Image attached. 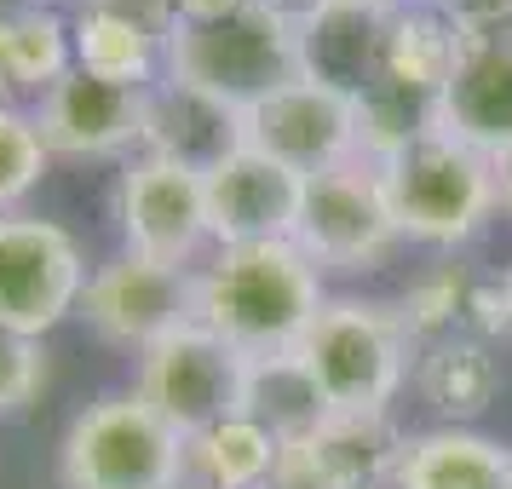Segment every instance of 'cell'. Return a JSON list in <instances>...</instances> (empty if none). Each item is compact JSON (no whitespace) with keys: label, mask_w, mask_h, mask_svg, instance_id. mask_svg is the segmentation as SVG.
<instances>
[{"label":"cell","mask_w":512,"mask_h":489,"mask_svg":"<svg viewBox=\"0 0 512 489\" xmlns=\"http://www.w3.org/2000/svg\"><path fill=\"white\" fill-rule=\"evenodd\" d=\"M323 300V271L294 242L213 248L196 265V323H208L242 357L294 351Z\"/></svg>","instance_id":"1"},{"label":"cell","mask_w":512,"mask_h":489,"mask_svg":"<svg viewBox=\"0 0 512 489\" xmlns=\"http://www.w3.org/2000/svg\"><path fill=\"white\" fill-rule=\"evenodd\" d=\"M294 357L317 380V392L334 415H386L392 397L409 386V328L397 305L380 300H323L300 334Z\"/></svg>","instance_id":"2"},{"label":"cell","mask_w":512,"mask_h":489,"mask_svg":"<svg viewBox=\"0 0 512 489\" xmlns=\"http://www.w3.org/2000/svg\"><path fill=\"white\" fill-rule=\"evenodd\" d=\"M380 185H386L403 242H426V248H461L489 225V213L501 208L495 162L484 150L461 144L455 133H443V127L403 144L397 156H386Z\"/></svg>","instance_id":"3"},{"label":"cell","mask_w":512,"mask_h":489,"mask_svg":"<svg viewBox=\"0 0 512 489\" xmlns=\"http://www.w3.org/2000/svg\"><path fill=\"white\" fill-rule=\"evenodd\" d=\"M202 93L254 110L259 98L300 81V29L265 6L219 12V18H179L167 35V70Z\"/></svg>","instance_id":"4"},{"label":"cell","mask_w":512,"mask_h":489,"mask_svg":"<svg viewBox=\"0 0 512 489\" xmlns=\"http://www.w3.org/2000/svg\"><path fill=\"white\" fill-rule=\"evenodd\" d=\"M64 489H185V438L139 392L93 397L58 449Z\"/></svg>","instance_id":"5"},{"label":"cell","mask_w":512,"mask_h":489,"mask_svg":"<svg viewBox=\"0 0 512 489\" xmlns=\"http://www.w3.org/2000/svg\"><path fill=\"white\" fill-rule=\"evenodd\" d=\"M317 271H380L403 231L392 219L386 185H380V162L351 156V162L311 173L300 190V219L288 236Z\"/></svg>","instance_id":"6"},{"label":"cell","mask_w":512,"mask_h":489,"mask_svg":"<svg viewBox=\"0 0 512 489\" xmlns=\"http://www.w3.org/2000/svg\"><path fill=\"white\" fill-rule=\"evenodd\" d=\"M242 386H248V357L231 340H219L208 323H185L139 351V380H133V392L179 438H196L219 420L242 415Z\"/></svg>","instance_id":"7"},{"label":"cell","mask_w":512,"mask_h":489,"mask_svg":"<svg viewBox=\"0 0 512 489\" xmlns=\"http://www.w3.org/2000/svg\"><path fill=\"white\" fill-rule=\"evenodd\" d=\"M87 259L58 219L41 213H0V328L47 340L70 311H81Z\"/></svg>","instance_id":"8"},{"label":"cell","mask_w":512,"mask_h":489,"mask_svg":"<svg viewBox=\"0 0 512 489\" xmlns=\"http://www.w3.org/2000/svg\"><path fill=\"white\" fill-rule=\"evenodd\" d=\"M81 317L104 346L139 357L173 328L196 323V265H167V259L121 248L104 265H93L81 288Z\"/></svg>","instance_id":"9"},{"label":"cell","mask_w":512,"mask_h":489,"mask_svg":"<svg viewBox=\"0 0 512 489\" xmlns=\"http://www.w3.org/2000/svg\"><path fill=\"white\" fill-rule=\"evenodd\" d=\"M110 219L127 254L167 259V265H196L213 242L208 225V179L162 156H127L110 190Z\"/></svg>","instance_id":"10"},{"label":"cell","mask_w":512,"mask_h":489,"mask_svg":"<svg viewBox=\"0 0 512 489\" xmlns=\"http://www.w3.org/2000/svg\"><path fill=\"white\" fill-rule=\"evenodd\" d=\"M144 98L150 87H121L104 75L70 70L29 104V121L64 162H127L144 150Z\"/></svg>","instance_id":"11"},{"label":"cell","mask_w":512,"mask_h":489,"mask_svg":"<svg viewBox=\"0 0 512 489\" xmlns=\"http://www.w3.org/2000/svg\"><path fill=\"white\" fill-rule=\"evenodd\" d=\"M248 150L294 167L300 179L363 156L357 144V98L334 93L323 81H288L248 110Z\"/></svg>","instance_id":"12"},{"label":"cell","mask_w":512,"mask_h":489,"mask_svg":"<svg viewBox=\"0 0 512 489\" xmlns=\"http://www.w3.org/2000/svg\"><path fill=\"white\" fill-rule=\"evenodd\" d=\"M438 127L489 162L512 150V18L455 29V64L443 81Z\"/></svg>","instance_id":"13"},{"label":"cell","mask_w":512,"mask_h":489,"mask_svg":"<svg viewBox=\"0 0 512 489\" xmlns=\"http://www.w3.org/2000/svg\"><path fill=\"white\" fill-rule=\"evenodd\" d=\"M397 317L409 328V346H438V340H501L512 334L507 317V277L501 271H484V265H466V259H438L426 265L403 300H397Z\"/></svg>","instance_id":"14"},{"label":"cell","mask_w":512,"mask_h":489,"mask_svg":"<svg viewBox=\"0 0 512 489\" xmlns=\"http://www.w3.org/2000/svg\"><path fill=\"white\" fill-rule=\"evenodd\" d=\"M236 150H248V110H236L225 98L202 93L190 81H150L144 98V156H162V162L202 173L225 167Z\"/></svg>","instance_id":"15"},{"label":"cell","mask_w":512,"mask_h":489,"mask_svg":"<svg viewBox=\"0 0 512 489\" xmlns=\"http://www.w3.org/2000/svg\"><path fill=\"white\" fill-rule=\"evenodd\" d=\"M305 179L294 167L271 162L259 150H236L225 167L208 173V225L213 248H242V242H288L300 219Z\"/></svg>","instance_id":"16"},{"label":"cell","mask_w":512,"mask_h":489,"mask_svg":"<svg viewBox=\"0 0 512 489\" xmlns=\"http://www.w3.org/2000/svg\"><path fill=\"white\" fill-rule=\"evenodd\" d=\"M397 0H317L300 24V75L357 98L386 64Z\"/></svg>","instance_id":"17"},{"label":"cell","mask_w":512,"mask_h":489,"mask_svg":"<svg viewBox=\"0 0 512 489\" xmlns=\"http://www.w3.org/2000/svg\"><path fill=\"white\" fill-rule=\"evenodd\" d=\"M392 489H512V449L472 426H432L403 443Z\"/></svg>","instance_id":"18"},{"label":"cell","mask_w":512,"mask_h":489,"mask_svg":"<svg viewBox=\"0 0 512 489\" xmlns=\"http://www.w3.org/2000/svg\"><path fill=\"white\" fill-rule=\"evenodd\" d=\"M409 386L443 426H466L501 392V357L489 340H438V346L415 351Z\"/></svg>","instance_id":"19"},{"label":"cell","mask_w":512,"mask_h":489,"mask_svg":"<svg viewBox=\"0 0 512 489\" xmlns=\"http://www.w3.org/2000/svg\"><path fill=\"white\" fill-rule=\"evenodd\" d=\"M305 443L334 489H392L409 438L392 426V415H328Z\"/></svg>","instance_id":"20"},{"label":"cell","mask_w":512,"mask_h":489,"mask_svg":"<svg viewBox=\"0 0 512 489\" xmlns=\"http://www.w3.org/2000/svg\"><path fill=\"white\" fill-rule=\"evenodd\" d=\"M242 415L259 420L277 443H300V438H311L334 409L323 403V392H317V380L305 374L300 357L282 351V357H248Z\"/></svg>","instance_id":"21"},{"label":"cell","mask_w":512,"mask_h":489,"mask_svg":"<svg viewBox=\"0 0 512 489\" xmlns=\"http://www.w3.org/2000/svg\"><path fill=\"white\" fill-rule=\"evenodd\" d=\"M282 443L248 415L185 438V489H265Z\"/></svg>","instance_id":"22"},{"label":"cell","mask_w":512,"mask_h":489,"mask_svg":"<svg viewBox=\"0 0 512 489\" xmlns=\"http://www.w3.org/2000/svg\"><path fill=\"white\" fill-rule=\"evenodd\" d=\"M0 64H6L12 98H18V93L41 98L47 87H58V81L75 70L70 18H64L58 6H41V12H12V18H0Z\"/></svg>","instance_id":"23"},{"label":"cell","mask_w":512,"mask_h":489,"mask_svg":"<svg viewBox=\"0 0 512 489\" xmlns=\"http://www.w3.org/2000/svg\"><path fill=\"white\" fill-rule=\"evenodd\" d=\"M75 35V70L121 81V87H150L167 70V41L144 35L139 24H121L110 12H70Z\"/></svg>","instance_id":"24"},{"label":"cell","mask_w":512,"mask_h":489,"mask_svg":"<svg viewBox=\"0 0 512 489\" xmlns=\"http://www.w3.org/2000/svg\"><path fill=\"white\" fill-rule=\"evenodd\" d=\"M47 162L52 156L35 133V121H29V110L0 104V213L24 208V196L47 179Z\"/></svg>","instance_id":"25"},{"label":"cell","mask_w":512,"mask_h":489,"mask_svg":"<svg viewBox=\"0 0 512 489\" xmlns=\"http://www.w3.org/2000/svg\"><path fill=\"white\" fill-rule=\"evenodd\" d=\"M41 386H47V346L29 340V334L0 328V420L24 415L41 397Z\"/></svg>","instance_id":"26"},{"label":"cell","mask_w":512,"mask_h":489,"mask_svg":"<svg viewBox=\"0 0 512 489\" xmlns=\"http://www.w3.org/2000/svg\"><path fill=\"white\" fill-rule=\"evenodd\" d=\"M75 12H110L121 24H139L144 35H156V41H167L173 24L185 18L179 0H75Z\"/></svg>","instance_id":"27"},{"label":"cell","mask_w":512,"mask_h":489,"mask_svg":"<svg viewBox=\"0 0 512 489\" xmlns=\"http://www.w3.org/2000/svg\"><path fill=\"white\" fill-rule=\"evenodd\" d=\"M432 6L438 18H449L455 29H478V24H507L512 18V0H420Z\"/></svg>","instance_id":"28"},{"label":"cell","mask_w":512,"mask_h":489,"mask_svg":"<svg viewBox=\"0 0 512 489\" xmlns=\"http://www.w3.org/2000/svg\"><path fill=\"white\" fill-rule=\"evenodd\" d=\"M179 6H185V18H219V12H242L254 0H179Z\"/></svg>","instance_id":"29"},{"label":"cell","mask_w":512,"mask_h":489,"mask_svg":"<svg viewBox=\"0 0 512 489\" xmlns=\"http://www.w3.org/2000/svg\"><path fill=\"white\" fill-rule=\"evenodd\" d=\"M495 196H501V208L512 213V150L507 156H495Z\"/></svg>","instance_id":"30"},{"label":"cell","mask_w":512,"mask_h":489,"mask_svg":"<svg viewBox=\"0 0 512 489\" xmlns=\"http://www.w3.org/2000/svg\"><path fill=\"white\" fill-rule=\"evenodd\" d=\"M41 6H58V0H0V18H12V12H41Z\"/></svg>","instance_id":"31"},{"label":"cell","mask_w":512,"mask_h":489,"mask_svg":"<svg viewBox=\"0 0 512 489\" xmlns=\"http://www.w3.org/2000/svg\"><path fill=\"white\" fill-rule=\"evenodd\" d=\"M0 104H12V81H6V64H0Z\"/></svg>","instance_id":"32"},{"label":"cell","mask_w":512,"mask_h":489,"mask_svg":"<svg viewBox=\"0 0 512 489\" xmlns=\"http://www.w3.org/2000/svg\"><path fill=\"white\" fill-rule=\"evenodd\" d=\"M501 277H507V317H512V265L501 271Z\"/></svg>","instance_id":"33"}]
</instances>
